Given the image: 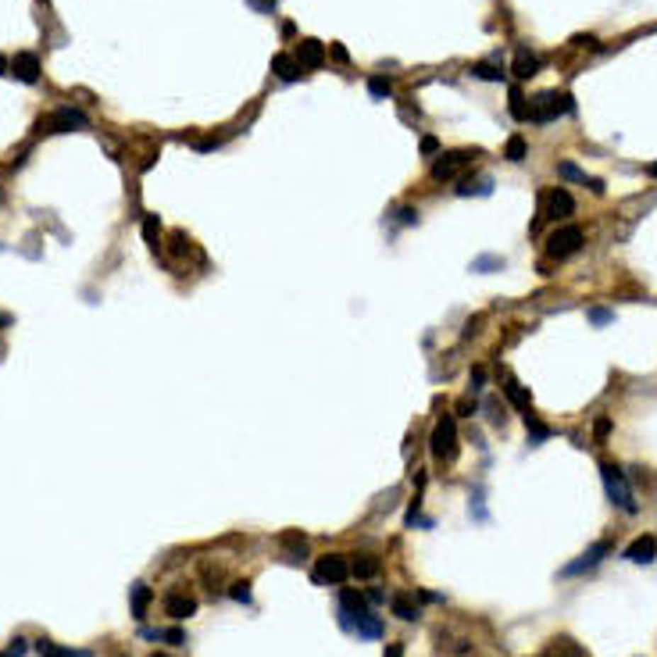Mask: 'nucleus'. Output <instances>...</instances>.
I'll use <instances>...</instances> for the list:
<instances>
[{
    "instance_id": "nucleus-6",
    "label": "nucleus",
    "mask_w": 657,
    "mask_h": 657,
    "mask_svg": "<svg viewBox=\"0 0 657 657\" xmlns=\"http://www.w3.org/2000/svg\"><path fill=\"white\" fill-rule=\"evenodd\" d=\"M472 157H476V150H450V154H443V157L432 164V179H436V182L454 179L461 168H468V164H472Z\"/></svg>"
},
{
    "instance_id": "nucleus-26",
    "label": "nucleus",
    "mask_w": 657,
    "mask_h": 657,
    "mask_svg": "<svg viewBox=\"0 0 657 657\" xmlns=\"http://www.w3.org/2000/svg\"><path fill=\"white\" fill-rule=\"evenodd\" d=\"M339 604H343V611H347V614L368 611V607H364V597H361V593H354V590H343V593H339Z\"/></svg>"
},
{
    "instance_id": "nucleus-24",
    "label": "nucleus",
    "mask_w": 657,
    "mask_h": 657,
    "mask_svg": "<svg viewBox=\"0 0 657 657\" xmlns=\"http://www.w3.org/2000/svg\"><path fill=\"white\" fill-rule=\"evenodd\" d=\"M557 175H561V179H572V182H586V186L593 182V179H590L583 168H575L572 161H561V164H557Z\"/></svg>"
},
{
    "instance_id": "nucleus-46",
    "label": "nucleus",
    "mask_w": 657,
    "mask_h": 657,
    "mask_svg": "<svg viewBox=\"0 0 657 657\" xmlns=\"http://www.w3.org/2000/svg\"><path fill=\"white\" fill-rule=\"evenodd\" d=\"M8 68H11V64H8V57H0V75H8Z\"/></svg>"
},
{
    "instance_id": "nucleus-42",
    "label": "nucleus",
    "mask_w": 657,
    "mask_h": 657,
    "mask_svg": "<svg viewBox=\"0 0 657 657\" xmlns=\"http://www.w3.org/2000/svg\"><path fill=\"white\" fill-rule=\"evenodd\" d=\"M161 636H164V639H168V643H175V646H179V643H182V639H186V636H182V632H179V629H168V632H161Z\"/></svg>"
},
{
    "instance_id": "nucleus-4",
    "label": "nucleus",
    "mask_w": 657,
    "mask_h": 657,
    "mask_svg": "<svg viewBox=\"0 0 657 657\" xmlns=\"http://www.w3.org/2000/svg\"><path fill=\"white\" fill-rule=\"evenodd\" d=\"M583 247V229L579 225H561L546 236V254L550 257H572Z\"/></svg>"
},
{
    "instance_id": "nucleus-7",
    "label": "nucleus",
    "mask_w": 657,
    "mask_h": 657,
    "mask_svg": "<svg viewBox=\"0 0 657 657\" xmlns=\"http://www.w3.org/2000/svg\"><path fill=\"white\" fill-rule=\"evenodd\" d=\"M72 129H89V118L79 108H57L47 118V133H72Z\"/></svg>"
},
{
    "instance_id": "nucleus-45",
    "label": "nucleus",
    "mask_w": 657,
    "mask_h": 657,
    "mask_svg": "<svg viewBox=\"0 0 657 657\" xmlns=\"http://www.w3.org/2000/svg\"><path fill=\"white\" fill-rule=\"evenodd\" d=\"M332 54H336V61H350V54H347V50H343V47H339V43H336V47H332Z\"/></svg>"
},
{
    "instance_id": "nucleus-17",
    "label": "nucleus",
    "mask_w": 657,
    "mask_h": 657,
    "mask_svg": "<svg viewBox=\"0 0 657 657\" xmlns=\"http://www.w3.org/2000/svg\"><path fill=\"white\" fill-rule=\"evenodd\" d=\"M350 575H354V579H375V575H379V557L357 554V561L350 565Z\"/></svg>"
},
{
    "instance_id": "nucleus-37",
    "label": "nucleus",
    "mask_w": 657,
    "mask_h": 657,
    "mask_svg": "<svg viewBox=\"0 0 657 657\" xmlns=\"http://www.w3.org/2000/svg\"><path fill=\"white\" fill-rule=\"evenodd\" d=\"M22 653H26V639H15V643H11L4 653H0V657H22Z\"/></svg>"
},
{
    "instance_id": "nucleus-34",
    "label": "nucleus",
    "mask_w": 657,
    "mask_h": 657,
    "mask_svg": "<svg viewBox=\"0 0 657 657\" xmlns=\"http://www.w3.org/2000/svg\"><path fill=\"white\" fill-rule=\"evenodd\" d=\"M590 322H593V325H607V322H614V315H611L607 308H593V311H590Z\"/></svg>"
},
{
    "instance_id": "nucleus-49",
    "label": "nucleus",
    "mask_w": 657,
    "mask_h": 657,
    "mask_svg": "<svg viewBox=\"0 0 657 657\" xmlns=\"http://www.w3.org/2000/svg\"><path fill=\"white\" fill-rule=\"evenodd\" d=\"M150 657H168V653H150Z\"/></svg>"
},
{
    "instance_id": "nucleus-47",
    "label": "nucleus",
    "mask_w": 657,
    "mask_h": 657,
    "mask_svg": "<svg viewBox=\"0 0 657 657\" xmlns=\"http://www.w3.org/2000/svg\"><path fill=\"white\" fill-rule=\"evenodd\" d=\"M646 175H653V179H657V161H653V164L646 168Z\"/></svg>"
},
{
    "instance_id": "nucleus-19",
    "label": "nucleus",
    "mask_w": 657,
    "mask_h": 657,
    "mask_svg": "<svg viewBox=\"0 0 657 657\" xmlns=\"http://www.w3.org/2000/svg\"><path fill=\"white\" fill-rule=\"evenodd\" d=\"M150 600H154V593H150V586H143V583H136L133 586V618H147V607H150Z\"/></svg>"
},
{
    "instance_id": "nucleus-48",
    "label": "nucleus",
    "mask_w": 657,
    "mask_h": 657,
    "mask_svg": "<svg viewBox=\"0 0 657 657\" xmlns=\"http://www.w3.org/2000/svg\"><path fill=\"white\" fill-rule=\"evenodd\" d=\"M8 322H11V318H8V315H0V329H4V325H8Z\"/></svg>"
},
{
    "instance_id": "nucleus-39",
    "label": "nucleus",
    "mask_w": 657,
    "mask_h": 657,
    "mask_svg": "<svg viewBox=\"0 0 657 657\" xmlns=\"http://www.w3.org/2000/svg\"><path fill=\"white\" fill-rule=\"evenodd\" d=\"M397 218H400L404 225H411V222H418V211H411V208H400V211H397Z\"/></svg>"
},
{
    "instance_id": "nucleus-25",
    "label": "nucleus",
    "mask_w": 657,
    "mask_h": 657,
    "mask_svg": "<svg viewBox=\"0 0 657 657\" xmlns=\"http://www.w3.org/2000/svg\"><path fill=\"white\" fill-rule=\"evenodd\" d=\"M525 154H529L525 140H522V136H511V140H507V147H504V157L518 164V161H525Z\"/></svg>"
},
{
    "instance_id": "nucleus-43",
    "label": "nucleus",
    "mask_w": 657,
    "mask_h": 657,
    "mask_svg": "<svg viewBox=\"0 0 657 657\" xmlns=\"http://www.w3.org/2000/svg\"><path fill=\"white\" fill-rule=\"evenodd\" d=\"M386 657H404V646H400V643H390V646H386Z\"/></svg>"
},
{
    "instance_id": "nucleus-11",
    "label": "nucleus",
    "mask_w": 657,
    "mask_h": 657,
    "mask_svg": "<svg viewBox=\"0 0 657 657\" xmlns=\"http://www.w3.org/2000/svg\"><path fill=\"white\" fill-rule=\"evenodd\" d=\"M11 75H15V79H22L26 86L40 82V57H36V54H29V50L15 54V61H11Z\"/></svg>"
},
{
    "instance_id": "nucleus-9",
    "label": "nucleus",
    "mask_w": 657,
    "mask_h": 657,
    "mask_svg": "<svg viewBox=\"0 0 657 657\" xmlns=\"http://www.w3.org/2000/svg\"><path fill=\"white\" fill-rule=\"evenodd\" d=\"M622 557L632 561V565H650V561L657 557V539H653V536H636V539L625 546Z\"/></svg>"
},
{
    "instance_id": "nucleus-21",
    "label": "nucleus",
    "mask_w": 657,
    "mask_h": 657,
    "mask_svg": "<svg viewBox=\"0 0 657 657\" xmlns=\"http://www.w3.org/2000/svg\"><path fill=\"white\" fill-rule=\"evenodd\" d=\"M143 240H147L150 250L161 247V222H157V215H147V218H143Z\"/></svg>"
},
{
    "instance_id": "nucleus-38",
    "label": "nucleus",
    "mask_w": 657,
    "mask_h": 657,
    "mask_svg": "<svg viewBox=\"0 0 657 657\" xmlns=\"http://www.w3.org/2000/svg\"><path fill=\"white\" fill-rule=\"evenodd\" d=\"M436 150H439V140H436V136H422V154L429 157V154H436Z\"/></svg>"
},
{
    "instance_id": "nucleus-8",
    "label": "nucleus",
    "mask_w": 657,
    "mask_h": 657,
    "mask_svg": "<svg viewBox=\"0 0 657 657\" xmlns=\"http://www.w3.org/2000/svg\"><path fill=\"white\" fill-rule=\"evenodd\" d=\"M343 625L354 629V632L364 636V639H379V636H383V622L375 618L371 611H357V614H347V611H343Z\"/></svg>"
},
{
    "instance_id": "nucleus-30",
    "label": "nucleus",
    "mask_w": 657,
    "mask_h": 657,
    "mask_svg": "<svg viewBox=\"0 0 657 657\" xmlns=\"http://www.w3.org/2000/svg\"><path fill=\"white\" fill-rule=\"evenodd\" d=\"M472 72H476L479 79H486V82H504V72H500L497 64H476Z\"/></svg>"
},
{
    "instance_id": "nucleus-3",
    "label": "nucleus",
    "mask_w": 657,
    "mask_h": 657,
    "mask_svg": "<svg viewBox=\"0 0 657 657\" xmlns=\"http://www.w3.org/2000/svg\"><path fill=\"white\" fill-rule=\"evenodd\" d=\"M432 457L436 461H454L457 457V425H454V415H443L432 429Z\"/></svg>"
},
{
    "instance_id": "nucleus-13",
    "label": "nucleus",
    "mask_w": 657,
    "mask_h": 657,
    "mask_svg": "<svg viewBox=\"0 0 657 657\" xmlns=\"http://www.w3.org/2000/svg\"><path fill=\"white\" fill-rule=\"evenodd\" d=\"M604 554H611V543H604V539H600V543H593V546H590V550H586V554L575 561V565H568V568H565V575H579V572H586V568L600 565V561H604Z\"/></svg>"
},
{
    "instance_id": "nucleus-31",
    "label": "nucleus",
    "mask_w": 657,
    "mask_h": 657,
    "mask_svg": "<svg viewBox=\"0 0 657 657\" xmlns=\"http://www.w3.org/2000/svg\"><path fill=\"white\" fill-rule=\"evenodd\" d=\"M525 425H529V432H532V439H529L532 447H536V443H543V439L550 436V429H546V425H539V422H536L532 415H525Z\"/></svg>"
},
{
    "instance_id": "nucleus-14",
    "label": "nucleus",
    "mask_w": 657,
    "mask_h": 657,
    "mask_svg": "<svg viewBox=\"0 0 657 657\" xmlns=\"http://www.w3.org/2000/svg\"><path fill=\"white\" fill-rule=\"evenodd\" d=\"M322 61H325V47H322L318 40H301V47H297V64H304V68H322Z\"/></svg>"
},
{
    "instance_id": "nucleus-35",
    "label": "nucleus",
    "mask_w": 657,
    "mask_h": 657,
    "mask_svg": "<svg viewBox=\"0 0 657 657\" xmlns=\"http://www.w3.org/2000/svg\"><path fill=\"white\" fill-rule=\"evenodd\" d=\"M572 43H575V47H586V50H600L597 36H572Z\"/></svg>"
},
{
    "instance_id": "nucleus-15",
    "label": "nucleus",
    "mask_w": 657,
    "mask_h": 657,
    "mask_svg": "<svg viewBox=\"0 0 657 657\" xmlns=\"http://www.w3.org/2000/svg\"><path fill=\"white\" fill-rule=\"evenodd\" d=\"M543 657H586V653H583V646H579L575 639L561 636V639H554V643L543 650Z\"/></svg>"
},
{
    "instance_id": "nucleus-44",
    "label": "nucleus",
    "mask_w": 657,
    "mask_h": 657,
    "mask_svg": "<svg viewBox=\"0 0 657 657\" xmlns=\"http://www.w3.org/2000/svg\"><path fill=\"white\" fill-rule=\"evenodd\" d=\"M457 411H461V415H472V411H476V404H472V400H461V404H457Z\"/></svg>"
},
{
    "instance_id": "nucleus-16",
    "label": "nucleus",
    "mask_w": 657,
    "mask_h": 657,
    "mask_svg": "<svg viewBox=\"0 0 657 657\" xmlns=\"http://www.w3.org/2000/svg\"><path fill=\"white\" fill-rule=\"evenodd\" d=\"M511 72H515V79H522V82H525V79H532V75L539 72V61H536V57H532V54H529V50L522 47V50L515 54V64H511Z\"/></svg>"
},
{
    "instance_id": "nucleus-18",
    "label": "nucleus",
    "mask_w": 657,
    "mask_h": 657,
    "mask_svg": "<svg viewBox=\"0 0 657 657\" xmlns=\"http://www.w3.org/2000/svg\"><path fill=\"white\" fill-rule=\"evenodd\" d=\"M271 72L283 79V82H293V79L301 75V64H297L290 54H275V57H271Z\"/></svg>"
},
{
    "instance_id": "nucleus-28",
    "label": "nucleus",
    "mask_w": 657,
    "mask_h": 657,
    "mask_svg": "<svg viewBox=\"0 0 657 657\" xmlns=\"http://www.w3.org/2000/svg\"><path fill=\"white\" fill-rule=\"evenodd\" d=\"M500 268H504V257H493V254L472 261V271H500Z\"/></svg>"
},
{
    "instance_id": "nucleus-23",
    "label": "nucleus",
    "mask_w": 657,
    "mask_h": 657,
    "mask_svg": "<svg viewBox=\"0 0 657 657\" xmlns=\"http://www.w3.org/2000/svg\"><path fill=\"white\" fill-rule=\"evenodd\" d=\"M504 393H507V400L515 404V408H522V411H529V404H532V397L515 383V379H507V386H504Z\"/></svg>"
},
{
    "instance_id": "nucleus-41",
    "label": "nucleus",
    "mask_w": 657,
    "mask_h": 657,
    "mask_svg": "<svg viewBox=\"0 0 657 657\" xmlns=\"http://www.w3.org/2000/svg\"><path fill=\"white\" fill-rule=\"evenodd\" d=\"M593 432H597V439H604V436L611 432V422H607V418H600V422L593 425Z\"/></svg>"
},
{
    "instance_id": "nucleus-32",
    "label": "nucleus",
    "mask_w": 657,
    "mask_h": 657,
    "mask_svg": "<svg viewBox=\"0 0 657 657\" xmlns=\"http://www.w3.org/2000/svg\"><path fill=\"white\" fill-rule=\"evenodd\" d=\"M40 653H43V657H75L72 650H64V646H54V643H47V639H40Z\"/></svg>"
},
{
    "instance_id": "nucleus-33",
    "label": "nucleus",
    "mask_w": 657,
    "mask_h": 657,
    "mask_svg": "<svg viewBox=\"0 0 657 657\" xmlns=\"http://www.w3.org/2000/svg\"><path fill=\"white\" fill-rule=\"evenodd\" d=\"M229 597L240 600V604H250V583H236V586L229 590Z\"/></svg>"
},
{
    "instance_id": "nucleus-29",
    "label": "nucleus",
    "mask_w": 657,
    "mask_h": 657,
    "mask_svg": "<svg viewBox=\"0 0 657 657\" xmlns=\"http://www.w3.org/2000/svg\"><path fill=\"white\" fill-rule=\"evenodd\" d=\"M368 93H371V97H390L393 86H390V79H379V75H375V79H368Z\"/></svg>"
},
{
    "instance_id": "nucleus-10",
    "label": "nucleus",
    "mask_w": 657,
    "mask_h": 657,
    "mask_svg": "<svg viewBox=\"0 0 657 657\" xmlns=\"http://www.w3.org/2000/svg\"><path fill=\"white\" fill-rule=\"evenodd\" d=\"M164 611H168V614H172L175 622H182V618L197 614V597L182 593V590H172V593L164 597Z\"/></svg>"
},
{
    "instance_id": "nucleus-2",
    "label": "nucleus",
    "mask_w": 657,
    "mask_h": 657,
    "mask_svg": "<svg viewBox=\"0 0 657 657\" xmlns=\"http://www.w3.org/2000/svg\"><path fill=\"white\" fill-rule=\"evenodd\" d=\"M600 476H604V490H607L611 504H618L622 511L636 515V500H632V490H629V483H625V472H622V468L604 464V468H600Z\"/></svg>"
},
{
    "instance_id": "nucleus-1",
    "label": "nucleus",
    "mask_w": 657,
    "mask_h": 657,
    "mask_svg": "<svg viewBox=\"0 0 657 657\" xmlns=\"http://www.w3.org/2000/svg\"><path fill=\"white\" fill-rule=\"evenodd\" d=\"M572 111H575V101L568 93H539V97L529 101V122H536V125H546V122L572 115Z\"/></svg>"
},
{
    "instance_id": "nucleus-27",
    "label": "nucleus",
    "mask_w": 657,
    "mask_h": 657,
    "mask_svg": "<svg viewBox=\"0 0 657 657\" xmlns=\"http://www.w3.org/2000/svg\"><path fill=\"white\" fill-rule=\"evenodd\" d=\"M511 115H515L518 122L529 118V108H525V97H522V89H518V86H511Z\"/></svg>"
},
{
    "instance_id": "nucleus-36",
    "label": "nucleus",
    "mask_w": 657,
    "mask_h": 657,
    "mask_svg": "<svg viewBox=\"0 0 657 657\" xmlns=\"http://www.w3.org/2000/svg\"><path fill=\"white\" fill-rule=\"evenodd\" d=\"M172 250H175V254H186V250H190V243H186L182 232H172Z\"/></svg>"
},
{
    "instance_id": "nucleus-22",
    "label": "nucleus",
    "mask_w": 657,
    "mask_h": 657,
    "mask_svg": "<svg viewBox=\"0 0 657 657\" xmlns=\"http://www.w3.org/2000/svg\"><path fill=\"white\" fill-rule=\"evenodd\" d=\"M279 543H283L293 557H304V554H308V539H304L301 532H283V536H279Z\"/></svg>"
},
{
    "instance_id": "nucleus-20",
    "label": "nucleus",
    "mask_w": 657,
    "mask_h": 657,
    "mask_svg": "<svg viewBox=\"0 0 657 657\" xmlns=\"http://www.w3.org/2000/svg\"><path fill=\"white\" fill-rule=\"evenodd\" d=\"M390 607H393V614H397L400 622H415V618H418V604H415L408 593H397V597L390 600Z\"/></svg>"
},
{
    "instance_id": "nucleus-5",
    "label": "nucleus",
    "mask_w": 657,
    "mask_h": 657,
    "mask_svg": "<svg viewBox=\"0 0 657 657\" xmlns=\"http://www.w3.org/2000/svg\"><path fill=\"white\" fill-rule=\"evenodd\" d=\"M347 579H350V565H347L343 554H325V557H318V565H315V583H332V586H339V583H347Z\"/></svg>"
},
{
    "instance_id": "nucleus-40",
    "label": "nucleus",
    "mask_w": 657,
    "mask_h": 657,
    "mask_svg": "<svg viewBox=\"0 0 657 657\" xmlns=\"http://www.w3.org/2000/svg\"><path fill=\"white\" fill-rule=\"evenodd\" d=\"M483 383H486V371H483V368H476V371H472V390L479 393V390H483Z\"/></svg>"
},
{
    "instance_id": "nucleus-12",
    "label": "nucleus",
    "mask_w": 657,
    "mask_h": 657,
    "mask_svg": "<svg viewBox=\"0 0 657 657\" xmlns=\"http://www.w3.org/2000/svg\"><path fill=\"white\" fill-rule=\"evenodd\" d=\"M546 211H550V218H568V215H575V201H572V193L565 190V186L550 190V197H546Z\"/></svg>"
}]
</instances>
